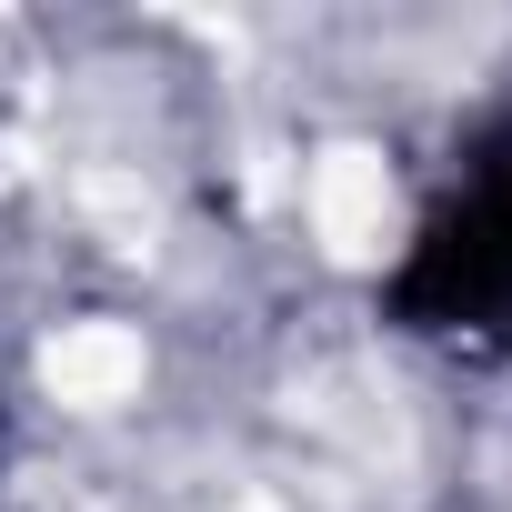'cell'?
Returning a JSON list of instances; mask_svg holds the SVG:
<instances>
[{"label":"cell","mask_w":512,"mask_h":512,"mask_svg":"<svg viewBox=\"0 0 512 512\" xmlns=\"http://www.w3.org/2000/svg\"><path fill=\"white\" fill-rule=\"evenodd\" d=\"M141 382V342L131 332H61L51 352V392L61 402H121Z\"/></svg>","instance_id":"cell-1"}]
</instances>
